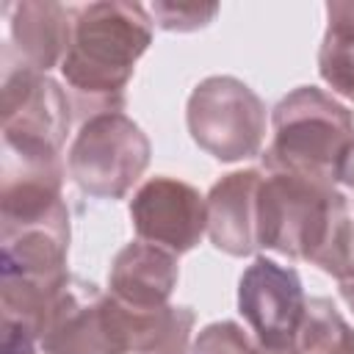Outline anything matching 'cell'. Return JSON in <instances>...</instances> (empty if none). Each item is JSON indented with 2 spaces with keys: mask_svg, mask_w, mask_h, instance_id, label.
<instances>
[{
  "mask_svg": "<svg viewBox=\"0 0 354 354\" xmlns=\"http://www.w3.org/2000/svg\"><path fill=\"white\" fill-rule=\"evenodd\" d=\"M149 8L124 0L75 6L72 41L61 61L72 111L80 122L124 108V88L152 44Z\"/></svg>",
  "mask_w": 354,
  "mask_h": 354,
  "instance_id": "cell-1",
  "label": "cell"
},
{
  "mask_svg": "<svg viewBox=\"0 0 354 354\" xmlns=\"http://www.w3.org/2000/svg\"><path fill=\"white\" fill-rule=\"evenodd\" d=\"M257 243L307 260L340 282L354 279V218L335 185L266 171L257 196Z\"/></svg>",
  "mask_w": 354,
  "mask_h": 354,
  "instance_id": "cell-2",
  "label": "cell"
},
{
  "mask_svg": "<svg viewBox=\"0 0 354 354\" xmlns=\"http://www.w3.org/2000/svg\"><path fill=\"white\" fill-rule=\"evenodd\" d=\"M351 149L354 113L324 88L299 86L271 111V144L263 152V169L335 185Z\"/></svg>",
  "mask_w": 354,
  "mask_h": 354,
  "instance_id": "cell-3",
  "label": "cell"
},
{
  "mask_svg": "<svg viewBox=\"0 0 354 354\" xmlns=\"http://www.w3.org/2000/svg\"><path fill=\"white\" fill-rule=\"evenodd\" d=\"M3 158L61 166V147L72 127V100L47 75L28 66L11 44L3 47Z\"/></svg>",
  "mask_w": 354,
  "mask_h": 354,
  "instance_id": "cell-4",
  "label": "cell"
},
{
  "mask_svg": "<svg viewBox=\"0 0 354 354\" xmlns=\"http://www.w3.org/2000/svg\"><path fill=\"white\" fill-rule=\"evenodd\" d=\"M149 155L147 133L127 113H97L80 122L66 152V171L83 194L122 199L147 171Z\"/></svg>",
  "mask_w": 354,
  "mask_h": 354,
  "instance_id": "cell-5",
  "label": "cell"
},
{
  "mask_svg": "<svg viewBox=\"0 0 354 354\" xmlns=\"http://www.w3.org/2000/svg\"><path fill=\"white\" fill-rule=\"evenodd\" d=\"M185 124L199 149L221 163L260 155L266 141V102L232 75L199 80L185 105Z\"/></svg>",
  "mask_w": 354,
  "mask_h": 354,
  "instance_id": "cell-6",
  "label": "cell"
},
{
  "mask_svg": "<svg viewBox=\"0 0 354 354\" xmlns=\"http://www.w3.org/2000/svg\"><path fill=\"white\" fill-rule=\"evenodd\" d=\"M304 304L299 271L277 260L254 257L238 279V313L263 348L293 346Z\"/></svg>",
  "mask_w": 354,
  "mask_h": 354,
  "instance_id": "cell-7",
  "label": "cell"
},
{
  "mask_svg": "<svg viewBox=\"0 0 354 354\" xmlns=\"http://www.w3.org/2000/svg\"><path fill=\"white\" fill-rule=\"evenodd\" d=\"M41 354H127L111 296L72 277L39 335Z\"/></svg>",
  "mask_w": 354,
  "mask_h": 354,
  "instance_id": "cell-8",
  "label": "cell"
},
{
  "mask_svg": "<svg viewBox=\"0 0 354 354\" xmlns=\"http://www.w3.org/2000/svg\"><path fill=\"white\" fill-rule=\"evenodd\" d=\"M130 221L138 241L174 254L191 252L207 232L205 196L174 177H149L130 199Z\"/></svg>",
  "mask_w": 354,
  "mask_h": 354,
  "instance_id": "cell-9",
  "label": "cell"
},
{
  "mask_svg": "<svg viewBox=\"0 0 354 354\" xmlns=\"http://www.w3.org/2000/svg\"><path fill=\"white\" fill-rule=\"evenodd\" d=\"M266 171L243 169L230 171L213 183L205 196L207 205V238L230 257H249L260 249L257 243V196Z\"/></svg>",
  "mask_w": 354,
  "mask_h": 354,
  "instance_id": "cell-10",
  "label": "cell"
},
{
  "mask_svg": "<svg viewBox=\"0 0 354 354\" xmlns=\"http://www.w3.org/2000/svg\"><path fill=\"white\" fill-rule=\"evenodd\" d=\"M11 30L14 53L33 69L50 72L61 66L75 25V6H64L55 0H22L3 6Z\"/></svg>",
  "mask_w": 354,
  "mask_h": 354,
  "instance_id": "cell-11",
  "label": "cell"
},
{
  "mask_svg": "<svg viewBox=\"0 0 354 354\" xmlns=\"http://www.w3.org/2000/svg\"><path fill=\"white\" fill-rule=\"evenodd\" d=\"M177 277L180 268L174 252L147 241H130L111 263L108 293L127 307H160L169 304Z\"/></svg>",
  "mask_w": 354,
  "mask_h": 354,
  "instance_id": "cell-12",
  "label": "cell"
},
{
  "mask_svg": "<svg viewBox=\"0 0 354 354\" xmlns=\"http://www.w3.org/2000/svg\"><path fill=\"white\" fill-rule=\"evenodd\" d=\"M111 296V293H108ZM113 318L122 329L127 354H188L194 310L191 307H127L111 296Z\"/></svg>",
  "mask_w": 354,
  "mask_h": 354,
  "instance_id": "cell-13",
  "label": "cell"
},
{
  "mask_svg": "<svg viewBox=\"0 0 354 354\" xmlns=\"http://www.w3.org/2000/svg\"><path fill=\"white\" fill-rule=\"evenodd\" d=\"M318 75L337 97L354 102V0L326 3Z\"/></svg>",
  "mask_w": 354,
  "mask_h": 354,
  "instance_id": "cell-14",
  "label": "cell"
},
{
  "mask_svg": "<svg viewBox=\"0 0 354 354\" xmlns=\"http://www.w3.org/2000/svg\"><path fill=\"white\" fill-rule=\"evenodd\" d=\"M351 326L340 315L332 299L313 296L304 304L301 324L293 337L296 354H346Z\"/></svg>",
  "mask_w": 354,
  "mask_h": 354,
  "instance_id": "cell-15",
  "label": "cell"
},
{
  "mask_svg": "<svg viewBox=\"0 0 354 354\" xmlns=\"http://www.w3.org/2000/svg\"><path fill=\"white\" fill-rule=\"evenodd\" d=\"M188 354H263V346L235 321H216L196 335Z\"/></svg>",
  "mask_w": 354,
  "mask_h": 354,
  "instance_id": "cell-16",
  "label": "cell"
},
{
  "mask_svg": "<svg viewBox=\"0 0 354 354\" xmlns=\"http://www.w3.org/2000/svg\"><path fill=\"white\" fill-rule=\"evenodd\" d=\"M218 14L216 3H152L149 17L158 28L171 33H191L207 28Z\"/></svg>",
  "mask_w": 354,
  "mask_h": 354,
  "instance_id": "cell-17",
  "label": "cell"
},
{
  "mask_svg": "<svg viewBox=\"0 0 354 354\" xmlns=\"http://www.w3.org/2000/svg\"><path fill=\"white\" fill-rule=\"evenodd\" d=\"M0 354H39V340L25 326L11 324V321H3Z\"/></svg>",
  "mask_w": 354,
  "mask_h": 354,
  "instance_id": "cell-18",
  "label": "cell"
},
{
  "mask_svg": "<svg viewBox=\"0 0 354 354\" xmlns=\"http://www.w3.org/2000/svg\"><path fill=\"white\" fill-rule=\"evenodd\" d=\"M337 183H343L346 188H351V191H354V149H351V152H348V158L343 160V169H340Z\"/></svg>",
  "mask_w": 354,
  "mask_h": 354,
  "instance_id": "cell-19",
  "label": "cell"
},
{
  "mask_svg": "<svg viewBox=\"0 0 354 354\" xmlns=\"http://www.w3.org/2000/svg\"><path fill=\"white\" fill-rule=\"evenodd\" d=\"M340 296H343V301L354 310V282H348V285H343V290H340Z\"/></svg>",
  "mask_w": 354,
  "mask_h": 354,
  "instance_id": "cell-20",
  "label": "cell"
},
{
  "mask_svg": "<svg viewBox=\"0 0 354 354\" xmlns=\"http://www.w3.org/2000/svg\"><path fill=\"white\" fill-rule=\"evenodd\" d=\"M263 354H296L293 346H285V348H263Z\"/></svg>",
  "mask_w": 354,
  "mask_h": 354,
  "instance_id": "cell-21",
  "label": "cell"
},
{
  "mask_svg": "<svg viewBox=\"0 0 354 354\" xmlns=\"http://www.w3.org/2000/svg\"><path fill=\"white\" fill-rule=\"evenodd\" d=\"M346 354H354V329L348 332V343H346Z\"/></svg>",
  "mask_w": 354,
  "mask_h": 354,
  "instance_id": "cell-22",
  "label": "cell"
}]
</instances>
